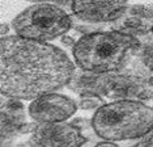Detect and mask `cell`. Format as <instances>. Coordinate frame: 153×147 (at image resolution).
I'll use <instances>...</instances> for the list:
<instances>
[{
  "instance_id": "ba28073f",
  "label": "cell",
  "mask_w": 153,
  "mask_h": 147,
  "mask_svg": "<svg viewBox=\"0 0 153 147\" xmlns=\"http://www.w3.org/2000/svg\"><path fill=\"white\" fill-rule=\"evenodd\" d=\"M88 139L76 126L67 122H41L33 131L37 146H82Z\"/></svg>"
},
{
  "instance_id": "5b68a950",
  "label": "cell",
  "mask_w": 153,
  "mask_h": 147,
  "mask_svg": "<svg viewBox=\"0 0 153 147\" xmlns=\"http://www.w3.org/2000/svg\"><path fill=\"white\" fill-rule=\"evenodd\" d=\"M102 96L110 100H153V88L147 79L123 70L106 72Z\"/></svg>"
},
{
  "instance_id": "2e32d148",
  "label": "cell",
  "mask_w": 153,
  "mask_h": 147,
  "mask_svg": "<svg viewBox=\"0 0 153 147\" xmlns=\"http://www.w3.org/2000/svg\"><path fill=\"white\" fill-rule=\"evenodd\" d=\"M39 122H32V124H24L21 128H20V134H26V133H32L33 134V131L37 129V126Z\"/></svg>"
},
{
  "instance_id": "e0dca14e",
  "label": "cell",
  "mask_w": 153,
  "mask_h": 147,
  "mask_svg": "<svg viewBox=\"0 0 153 147\" xmlns=\"http://www.w3.org/2000/svg\"><path fill=\"white\" fill-rule=\"evenodd\" d=\"M60 41H62V44H63L64 46H67L68 49H74L75 44H76V41L74 38L71 36H67V34H63V36L60 37Z\"/></svg>"
},
{
  "instance_id": "7a4b0ae2",
  "label": "cell",
  "mask_w": 153,
  "mask_h": 147,
  "mask_svg": "<svg viewBox=\"0 0 153 147\" xmlns=\"http://www.w3.org/2000/svg\"><path fill=\"white\" fill-rule=\"evenodd\" d=\"M137 44L139 38L109 28L81 36L72 49V55L80 68L100 74L114 72L126 64Z\"/></svg>"
},
{
  "instance_id": "3957f363",
  "label": "cell",
  "mask_w": 153,
  "mask_h": 147,
  "mask_svg": "<svg viewBox=\"0 0 153 147\" xmlns=\"http://www.w3.org/2000/svg\"><path fill=\"white\" fill-rule=\"evenodd\" d=\"M92 125L101 139L120 142L141 138L153 129V108L140 100H113L96 110Z\"/></svg>"
},
{
  "instance_id": "ac0fdd59",
  "label": "cell",
  "mask_w": 153,
  "mask_h": 147,
  "mask_svg": "<svg viewBox=\"0 0 153 147\" xmlns=\"http://www.w3.org/2000/svg\"><path fill=\"white\" fill-rule=\"evenodd\" d=\"M8 30H9V25L8 24H5V22H3L1 24V37H4V36H7V33H8Z\"/></svg>"
},
{
  "instance_id": "ffe728a7",
  "label": "cell",
  "mask_w": 153,
  "mask_h": 147,
  "mask_svg": "<svg viewBox=\"0 0 153 147\" xmlns=\"http://www.w3.org/2000/svg\"><path fill=\"white\" fill-rule=\"evenodd\" d=\"M152 33H153V32H152Z\"/></svg>"
},
{
  "instance_id": "8fae6325",
  "label": "cell",
  "mask_w": 153,
  "mask_h": 147,
  "mask_svg": "<svg viewBox=\"0 0 153 147\" xmlns=\"http://www.w3.org/2000/svg\"><path fill=\"white\" fill-rule=\"evenodd\" d=\"M106 74L93 72L89 70L84 68H76V71L72 76L71 82L68 83V88L72 92L77 93L79 96L81 94H102L103 86H105Z\"/></svg>"
},
{
  "instance_id": "9a60e30c",
  "label": "cell",
  "mask_w": 153,
  "mask_h": 147,
  "mask_svg": "<svg viewBox=\"0 0 153 147\" xmlns=\"http://www.w3.org/2000/svg\"><path fill=\"white\" fill-rule=\"evenodd\" d=\"M25 2H30V3H55V4L60 5L62 8L71 10V0H25Z\"/></svg>"
},
{
  "instance_id": "7c38bea8",
  "label": "cell",
  "mask_w": 153,
  "mask_h": 147,
  "mask_svg": "<svg viewBox=\"0 0 153 147\" xmlns=\"http://www.w3.org/2000/svg\"><path fill=\"white\" fill-rule=\"evenodd\" d=\"M134 54L153 74V33L139 38V44L136 49H134Z\"/></svg>"
},
{
  "instance_id": "277c9868",
  "label": "cell",
  "mask_w": 153,
  "mask_h": 147,
  "mask_svg": "<svg viewBox=\"0 0 153 147\" xmlns=\"http://www.w3.org/2000/svg\"><path fill=\"white\" fill-rule=\"evenodd\" d=\"M74 17L55 3H34L12 21L16 34L24 38L48 42L72 29Z\"/></svg>"
},
{
  "instance_id": "d6986e66",
  "label": "cell",
  "mask_w": 153,
  "mask_h": 147,
  "mask_svg": "<svg viewBox=\"0 0 153 147\" xmlns=\"http://www.w3.org/2000/svg\"><path fill=\"white\" fill-rule=\"evenodd\" d=\"M148 84H149V86H151L152 87V88H153V75L151 76V78H149L148 79Z\"/></svg>"
},
{
  "instance_id": "30bf717a",
  "label": "cell",
  "mask_w": 153,
  "mask_h": 147,
  "mask_svg": "<svg viewBox=\"0 0 153 147\" xmlns=\"http://www.w3.org/2000/svg\"><path fill=\"white\" fill-rule=\"evenodd\" d=\"M1 143L5 138H12L20 134V128L25 124V108L17 97L1 93Z\"/></svg>"
},
{
  "instance_id": "6da1fadb",
  "label": "cell",
  "mask_w": 153,
  "mask_h": 147,
  "mask_svg": "<svg viewBox=\"0 0 153 147\" xmlns=\"http://www.w3.org/2000/svg\"><path fill=\"white\" fill-rule=\"evenodd\" d=\"M76 63L50 42L4 36L0 41V91L20 100H34L68 86Z\"/></svg>"
},
{
  "instance_id": "8992f818",
  "label": "cell",
  "mask_w": 153,
  "mask_h": 147,
  "mask_svg": "<svg viewBox=\"0 0 153 147\" xmlns=\"http://www.w3.org/2000/svg\"><path fill=\"white\" fill-rule=\"evenodd\" d=\"M77 101L60 93H46L32 100L29 116L37 122H63L77 110Z\"/></svg>"
},
{
  "instance_id": "52a82bcc",
  "label": "cell",
  "mask_w": 153,
  "mask_h": 147,
  "mask_svg": "<svg viewBox=\"0 0 153 147\" xmlns=\"http://www.w3.org/2000/svg\"><path fill=\"white\" fill-rule=\"evenodd\" d=\"M110 29L132 37H144L153 32V4L126 5L115 20L109 24Z\"/></svg>"
},
{
  "instance_id": "9c48e42d",
  "label": "cell",
  "mask_w": 153,
  "mask_h": 147,
  "mask_svg": "<svg viewBox=\"0 0 153 147\" xmlns=\"http://www.w3.org/2000/svg\"><path fill=\"white\" fill-rule=\"evenodd\" d=\"M130 0H71V15L94 24H110Z\"/></svg>"
},
{
  "instance_id": "5bb4252c",
  "label": "cell",
  "mask_w": 153,
  "mask_h": 147,
  "mask_svg": "<svg viewBox=\"0 0 153 147\" xmlns=\"http://www.w3.org/2000/svg\"><path fill=\"white\" fill-rule=\"evenodd\" d=\"M71 124L74 126H76L81 133L84 130H90V129H93L92 120H86V118H76V120H74Z\"/></svg>"
},
{
  "instance_id": "4fadbf2b",
  "label": "cell",
  "mask_w": 153,
  "mask_h": 147,
  "mask_svg": "<svg viewBox=\"0 0 153 147\" xmlns=\"http://www.w3.org/2000/svg\"><path fill=\"white\" fill-rule=\"evenodd\" d=\"M105 103L102 94H81L80 99L77 101V106L82 110H93V109H98L100 106H102Z\"/></svg>"
}]
</instances>
